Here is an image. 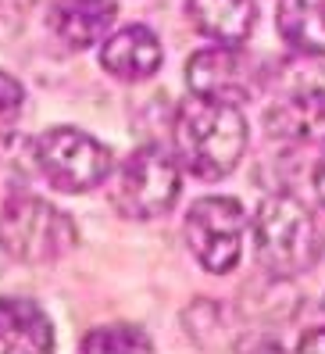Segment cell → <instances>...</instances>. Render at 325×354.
I'll list each match as a JSON object with an SVG mask.
<instances>
[{
  "mask_svg": "<svg viewBox=\"0 0 325 354\" xmlns=\"http://www.w3.org/2000/svg\"><path fill=\"white\" fill-rule=\"evenodd\" d=\"M172 136L179 165H186V172L197 179H226L247 151V118L239 104L193 93L179 104Z\"/></svg>",
  "mask_w": 325,
  "mask_h": 354,
  "instance_id": "cell-1",
  "label": "cell"
},
{
  "mask_svg": "<svg viewBox=\"0 0 325 354\" xmlns=\"http://www.w3.org/2000/svg\"><path fill=\"white\" fill-rule=\"evenodd\" d=\"M254 254L272 279H293L322 261L325 233L300 197L272 194L254 215Z\"/></svg>",
  "mask_w": 325,
  "mask_h": 354,
  "instance_id": "cell-2",
  "label": "cell"
},
{
  "mask_svg": "<svg viewBox=\"0 0 325 354\" xmlns=\"http://www.w3.org/2000/svg\"><path fill=\"white\" fill-rule=\"evenodd\" d=\"M79 243L75 222L61 207L32 194L0 197V247L4 254L26 265H47L68 254Z\"/></svg>",
  "mask_w": 325,
  "mask_h": 354,
  "instance_id": "cell-3",
  "label": "cell"
},
{
  "mask_svg": "<svg viewBox=\"0 0 325 354\" xmlns=\"http://www.w3.org/2000/svg\"><path fill=\"white\" fill-rule=\"evenodd\" d=\"M32 161L54 190L86 194L111 176V151L75 126H54L32 143Z\"/></svg>",
  "mask_w": 325,
  "mask_h": 354,
  "instance_id": "cell-4",
  "label": "cell"
},
{
  "mask_svg": "<svg viewBox=\"0 0 325 354\" xmlns=\"http://www.w3.org/2000/svg\"><path fill=\"white\" fill-rule=\"evenodd\" d=\"M182 190L179 161L161 147H139L126 158L111 186V204L126 218H161L168 215Z\"/></svg>",
  "mask_w": 325,
  "mask_h": 354,
  "instance_id": "cell-5",
  "label": "cell"
},
{
  "mask_svg": "<svg viewBox=\"0 0 325 354\" xmlns=\"http://www.w3.org/2000/svg\"><path fill=\"white\" fill-rule=\"evenodd\" d=\"M247 212L236 197H200L186 212V243L193 258L215 276H226L239 265Z\"/></svg>",
  "mask_w": 325,
  "mask_h": 354,
  "instance_id": "cell-6",
  "label": "cell"
},
{
  "mask_svg": "<svg viewBox=\"0 0 325 354\" xmlns=\"http://www.w3.org/2000/svg\"><path fill=\"white\" fill-rule=\"evenodd\" d=\"M254 79H257V72L250 68V61L233 44H215V47L197 50L186 65L190 93L211 97V100H229V104L250 100L254 97Z\"/></svg>",
  "mask_w": 325,
  "mask_h": 354,
  "instance_id": "cell-7",
  "label": "cell"
},
{
  "mask_svg": "<svg viewBox=\"0 0 325 354\" xmlns=\"http://www.w3.org/2000/svg\"><path fill=\"white\" fill-rule=\"evenodd\" d=\"M118 15V0H50L47 26L72 50H86L104 39Z\"/></svg>",
  "mask_w": 325,
  "mask_h": 354,
  "instance_id": "cell-8",
  "label": "cell"
},
{
  "mask_svg": "<svg viewBox=\"0 0 325 354\" xmlns=\"http://www.w3.org/2000/svg\"><path fill=\"white\" fill-rule=\"evenodd\" d=\"M161 39L147 26H126L100 47V65L121 82H144L161 68Z\"/></svg>",
  "mask_w": 325,
  "mask_h": 354,
  "instance_id": "cell-9",
  "label": "cell"
},
{
  "mask_svg": "<svg viewBox=\"0 0 325 354\" xmlns=\"http://www.w3.org/2000/svg\"><path fill=\"white\" fill-rule=\"evenodd\" d=\"M272 140L286 143H325V90H300L282 97L265 111Z\"/></svg>",
  "mask_w": 325,
  "mask_h": 354,
  "instance_id": "cell-10",
  "label": "cell"
},
{
  "mask_svg": "<svg viewBox=\"0 0 325 354\" xmlns=\"http://www.w3.org/2000/svg\"><path fill=\"white\" fill-rule=\"evenodd\" d=\"M54 351V326L47 311L26 297H0V354Z\"/></svg>",
  "mask_w": 325,
  "mask_h": 354,
  "instance_id": "cell-11",
  "label": "cell"
},
{
  "mask_svg": "<svg viewBox=\"0 0 325 354\" xmlns=\"http://www.w3.org/2000/svg\"><path fill=\"white\" fill-rule=\"evenodd\" d=\"M186 15L197 32L233 47H239L257 22L254 0H186Z\"/></svg>",
  "mask_w": 325,
  "mask_h": 354,
  "instance_id": "cell-12",
  "label": "cell"
},
{
  "mask_svg": "<svg viewBox=\"0 0 325 354\" xmlns=\"http://www.w3.org/2000/svg\"><path fill=\"white\" fill-rule=\"evenodd\" d=\"M279 36L308 57H325V0H279Z\"/></svg>",
  "mask_w": 325,
  "mask_h": 354,
  "instance_id": "cell-13",
  "label": "cell"
},
{
  "mask_svg": "<svg viewBox=\"0 0 325 354\" xmlns=\"http://www.w3.org/2000/svg\"><path fill=\"white\" fill-rule=\"evenodd\" d=\"M83 351L108 354V351H154V340L136 326H100L83 340Z\"/></svg>",
  "mask_w": 325,
  "mask_h": 354,
  "instance_id": "cell-14",
  "label": "cell"
},
{
  "mask_svg": "<svg viewBox=\"0 0 325 354\" xmlns=\"http://www.w3.org/2000/svg\"><path fill=\"white\" fill-rule=\"evenodd\" d=\"M26 108V86L0 68V129H11Z\"/></svg>",
  "mask_w": 325,
  "mask_h": 354,
  "instance_id": "cell-15",
  "label": "cell"
},
{
  "mask_svg": "<svg viewBox=\"0 0 325 354\" xmlns=\"http://www.w3.org/2000/svg\"><path fill=\"white\" fill-rule=\"evenodd\" d=\"M297 347H300V351H325V329H311V333H304Z\"/></svg>",
  "mask_w": 325,
  "mask_h": 354,
  "instance_id": "cell-16",
  "label": "cell"
},
{
  "mask_svg": "<svg viewBox=\"0 0 325 354\" xmlns=\"http://www.w3.org/2000/svg\"><path fill=\"white\" fill-rule=\"evenodd\" d=\"M311 183H315V194H318V201H322V207H325V154H322V158H318V165H315Z\"/></svg>",
  "mask_w": 325,
  "mask_h": 354,
  "instance_id": "cell-17",
  "label": "cell"
}]
</instances>
